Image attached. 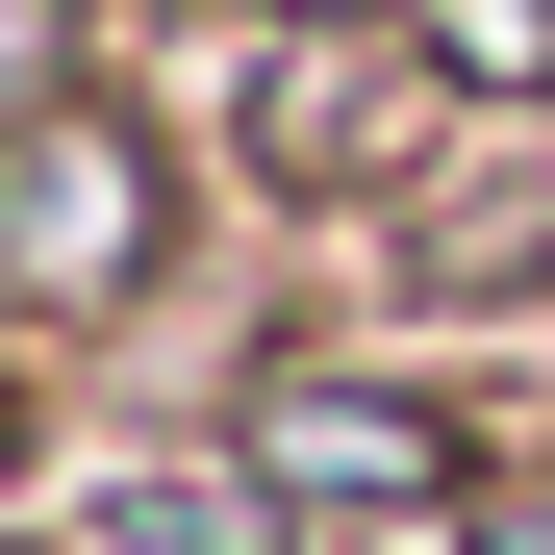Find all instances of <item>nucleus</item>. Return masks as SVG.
Listing matches in <instances>:
<instances>
[{"label": "nucleus", "mask_w": 555, "mask_h": 555, "mask_svg": "<svg viewBox=\"0 0 555 555\" xmlns=\"http://www.w3.org/2000/svg\"><path fill=\"white\" fill-rule=\"evenodd\" d=\"M177 253H203V152H177L127 76H26V102H0V304L51 353H102Z\"/></svg>", "instance_id": "obj_1"}, {"label": "nucleus", "mask_w": 555, "mask_h": 555, "mask_svg": "<svg viewBox=\"0 0 555 555\" xmlns=\"http://www.w3.org/2000/svg\"><path fill=\"white\" fill-rule=\"evenodd\" d=\"M454 127H480V102H454L429 26H253V51H228V177H253V203L379 228V203H429Z\"/></svg>", "instance_id": "obj_2"}, {"label": "nucleus", "mask_w": 555, "mask_h": 555, "mask_svg": "<svg viewBox=\"0 0 555 555\" xmlns=\"http://www.w3.org/2000/svg\"><path fill=\"white\" fill-rule=\"evenodd\" d=\"M228 454L304 530H480V429H454L429 379H353V353H278V379L228 404Z\"/></svg>", "instance_id": "obj_3"}, {"label": "nucleus", "mask_w": 555, "mask_h": 555, "mask_svg": "<svg viewBox=\"0 0 555 555\" xmlns=\"http://www.w3.org/2000/svg\"><path fill=\"white\" fill-rule=\"evenodd\" d=\"M379 304H429V328L555 304V127H454L429 152V203H379Z\"/></svg>", "instance_id": "obj_4"}, {"label": "nucleus", "mask_w": 555, "mask_h": 555, "mask_svg": "<svg viewBox=\"0 0 555 555\" xmlns=\"http://www.w3.org/2000/svg\"><path fill=\"white\" fill-rule=\"evenodd\" d=\"M26 555H304V505L253 454H76L26 480Z\"/></svg>", "instance_id": "obj_5"}, {"label": "nucleus", "mask_w": 555, "mask_h": 555, "mask_svg": "<svg viewBox=\"0 0 555 555\" xmlns=\"http://www.w3.org/2000/svg\"><path fill=\"white\" fill-rule=\"evenodd\" d=\"M404 26L454 51V102H480V127H530V102H555V0H404Z\"/></svg>", "instance_id": "obj_6"}, {"label": "nucleus", "mask_w": 555, "mask_h": 555, "mask_svg": "<svg viewBox=\"0 0 555 555\" xmlns=\"http://www.w3.org/2000/svg\"><path fill=\"white\" fill-rule=\"evenodd\" d=\"M454 555H555V480H480V530H454Z\"/></svg>", "instance_id": "obj_7"}, {"label": "nucleus", "mask_w": 555, "mask_h": 555, "mask_svg": "<svg viewBox=\"0 0 555 555\" xmlns=\"http://www.w3.org/2000/svg\"><path fill=\"white\" fill-rule=\"evenodd\" d=\"M228 26H404V0H228Z\"/></svg>", "instance_id": "obj_8"}]
</instances>
